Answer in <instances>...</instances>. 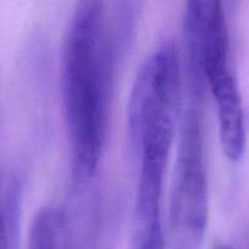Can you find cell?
Segmentation results:
<instances>
[{
    "instance_id": "2",
    "label": "cell",
    "mask_w": 249,
    "mask_h": 249,
    "mask_svg": "<svg viewBox=\"0 0 249 249\" xmlns=\"http://www.w3.org/2000/svg\"><path fill=\"white\" fill-rule=\"evenodd\" d=\"M203 90L189 84L179 122L177 162L170 192V224L182 243L196 247L206 232L209 190L202 122Z\"/></svg>"
},
{
    "instance_id": "1",
    "label": "cell",
    "mask_w": 249,
    "mask_h": 249,
    "mask_svg": "<svg viewBox=\"0 0 249 249\" xmlns=\"http://www.w3.org/2000/svg\"><path fill=\"white\" fill-rule=\"evenodd\" d=\"M105 4L80 1L61 50L62 109L72 174L87 179L96 170L106 141L113 77V45Z\"/></svg>"
},
{
    "instance_id": "4",
    "label": "cell",
    "mask_w": 249,
    "mask_h": 249,
    "mask_svg": "<svg viewBox=\"0 0 249 249\" xmlns=\"http://www.w3.org/2000/svg\"><path fill=\"white\" fill-rule=\"evenodd\" d=\"M22 186L15 174L9 175L1 190V249H18Z\"/></svg>"
},
{
    "instance_id": "7",
    "label": "cell",
    "mask_w": 249,
    "mask_h": 249,
    "mask_svg": "<svg viewBox=\"0 0 249 249\" xmlns=\"http://www.w3.org/2000/svg\"><path fill=\"white\" fill-rule=\"evenodd\" d=\"M215 249H230L229 247H226V246H218V247H216Z\"/></svg>"
},
{
    "instance_id": "3",
    "label": "cell",
    "mask_w": 249,
    "mask_h": 249,
    "mask_svg": "<svg viewBox=\"0 0 249 249\" xmlns=\"http://www.w3.org/2000/svg\"><path fill=\"white\" fill-rule=\"evenodd\" d=\"M215 100L220 145L232 162L241 160L247 143L245 107L235 71L220 73L207 82Z\"/></svg>"
},
{
    "instance_id": "6",
    "label": "cell",
    "mask_w": 249,
    "mask_h": 249,
    "mask_svg": "<svg viewBox=\"0 0 249 249\" xmlns=\"http://www.w3.org/2000/svg\"><path fill=\"white\" fill-rule=\"evenodd\" d=\"M28 249H61V246L53 238L40 237L29 243Z\"/></svg>"
},
{
    "instance_id": "5",
    "label": "cell",
    "mask_w": 249,
    "mask_h": 249,
    "mask_svg": "<svg viewBox=\"0 0 249 249\" xmlns=\"http://www.w3.org/2000/svg\"><path fill=\"white\" fill-rule=\"evenodd\" d=\"M129 249H165L163 229H133Z\"/></svg>"
}]
</instances>
